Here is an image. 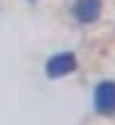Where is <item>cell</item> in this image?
Here are the masks:
<instances>
[{"label": "cell", "mask_w": 115, "mask_h": 125, "mask_svg": "<svg viewBox=\"0 0 115 125\" xmlns=\"http://www.w3.org/2000/svg\"><path fill=\"white\" fill-rule=\"evenodd\" d=\"M93 101H96V110L100 115H113L115 113V81H100Z\"/></svg>", "instance_id": "cell-1"}, {"label": "cell", "mask_w": 115, "mask_h": 125, "mask_svg": "<svg viewBox=\"0 0 115 125\" xmlns=\"http://www.w3.org/2000/svg\"><path fill=\"white\" fill-rule=\"evenodd\" d=\"M76 71V56L71 52H64V54H56L47 61V76L49 79H61L66 74Z\"/></svg>", "instance_id": "cell-2"}, {"label": "cell", "mask_w": 115, "mask_h": 125, "mask_svg": "<svg viewBox=\"0 0 115 125\" xmlns=\"http://www.w3.org/2000/svg\"><path fill=\"white\" fill-rule=\"evenodd\" d=\"M100 10H103L100 0H76V8H74L78 22H96L100 17Z\"/></svg>", "instance_id": "cell-3"}]
</instances>
